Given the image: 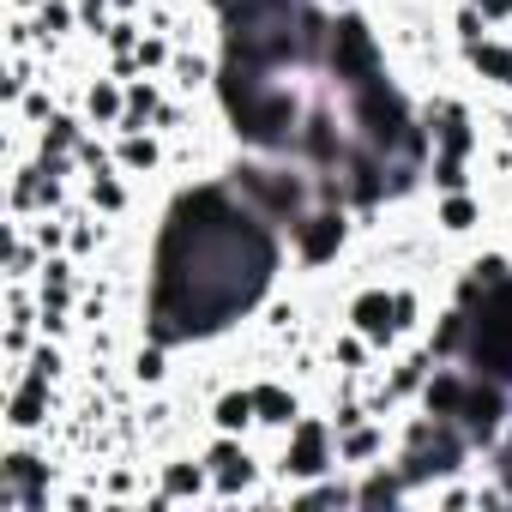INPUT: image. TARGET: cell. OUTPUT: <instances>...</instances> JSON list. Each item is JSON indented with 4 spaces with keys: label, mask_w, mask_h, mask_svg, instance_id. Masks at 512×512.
<instances>
[{
    "label": "cell",
    "mask_w": 512,
    "mask_h": 512,
    "mask_svg": "<svg viewBox=\"0 0 512 512\" xmlns=\"http://www.w3.org/2000/svg\"><path fill=\"white\" fill-rule=\"evenodd\" d=\"M326 85L332 91H362L374 79L392 73V49H386V31L368 7H338L332 13V37H326Z\"/></svg>",
    "instance_id": "cell-1"
},
{
    "label": "cell",
    "mask_w": 512,
    "mask_h": 512,
    "mask_svg": "<svg viewBox=\"0 0 512 512\" xmlns=\"http://www.w3.org/2000/svg\"><path fill=\"white\" fill-rule=\"evenodd\" d=\"M284 241H290V266H296L302 278H326L332 266L350 260V247L362 241V217H356L350 205L314 199V205L284 229Z\"/></svg>",
    "instance_id": "cell-2"
},
{
    "label": "cell",
    "mask_w": 512,
    "mask_h": 512,
    "mask_svg": "<svg viewBox=\"0 0 512 512\" xmlns=\"http://www.w3.org/2000/svg\"><path fill=\"white\" fill-rule=\"evenodd\" d=\"M266 452H272V476L290 482V488H302V482H320V476L338 470V428H332V416L314 404V410H308L290 434H278Z\"/></svg>",
    "instance_id": "cell-3"
},
{
    "label": "cell",
    "mask_w": 512,
    "mask_h": 512,
    "mask_svg": "<svg viewBox=\"0 0 512 512\" xmlns=\"http://www.w3.org/2000/svg\"><path fill=\"white\" fill-rule=\"evenodd\" d=\"M464 368L512 386V284L482 290V302L470 308V350H464Z\"/></svg>",
    "instance_id": "cell-4"
},
{
    "label": "cell",
    "mask_w": 512,
    "mask_h": 512,
    "mask_svg": "<svg viewBox=\"0 0 512 512\" xmlns=\"http://www.w3.org/2000/svg\"><path fill=\"white\" fill-rule=\"evenodd\" d=\"M253 410H260V440L272 446L278 434H290V428L314 410V398H308V386H296L290 374H253Z\"/></svg>",
    "instance_id": "cell-5"
},
{
    "label": "cell",
    "mask_w": 512,
    "mask_h": 512,
    "mask_svg": "<svg viewBox=\"0 0 512 512\" xmlns=\"http://www.w3.org/2000/svg\"><path fill=\"white\" fill-rule=\"evenodd\" d=\"M428 223L440 241H476L494 223V199L482 187H458V193H428Z\"/></svg>",
    "instance_id": "cell-6"
},
{
    "label": "cell",
    "mask_w": 512,
    "mask_h": 512,
    "mask_svg": "<svg viewBox=\"0 0 512 512\" xmlns=\"http://www.w3.org/2000/svg\"><path fill=\"white\" fill-rule=\"evenodd\" d=\"M458 73L470 91H488V97H512V31H488L482 43L458 49Z\"/></svg>",
    "instance_id": "cell-7"
},
{
    "label": "cell",
    "mask_w": 512,
    "mask_h": 512,
    "mask_svg": "<svg viewBox=\"0 0 512 512\" xmlns=\"http://www.w3.org/2000/svg\"><path fill=\"white\" fill-rule=\"evenodd\" d=\"M79 199H85L91 211H103V217L127 223V217L139 211V181H133L121 163H97V169H85V175H79Z\"/></svg>",
    "instance_id": "cell-8"
},
{
    "label": "cell",
    "mask_w": 512,
    "mask_h": 512,
    "mask_svg": "<svg viewBox=\"0 0 512 512\" xmlns=\"http://www.w3.org/2000/svg\"><path fill=\"white\" fill-rule=\"evenodd\" d=\"M398 446V422L392 416H362L356 428H338V470H368L380 458H392Z\"/></svg>",
    "instance_id": "cell-9"
},
{
    "label": "cell",
    "mask_w": 512,
    "mask_h": 512,
    "mask_svg": "<svg viewBox=\"0 0 512 512\" xmlns=\"http://www.w3.org/2000/svg\"><path fill=\"white\" fill-rule=\"evenodd\" d=\"M205 428L260 440V410H253V380H223V386L205 398Z\"/></svg>",
    "instance_id": "cell-10"
},
{
    "label": "cell",
    "mask_w": 512,
    "mask_h": 512,
    "mask_svg": "<svg viewBox=\"0 0 512 512\" xmlns=\"http://www.w3.org/2000/svg\"><path fill=\"white\" fill-rule=\"evenodd\" d=\"M109 145H115V163H121L133 181H157V175H169V139H163L157 127L109 133Z\"/></svg>",
    "instance_id": "cell-11"
},
{
    "label": "cell",
    "mask_w": 512,
    "mask_h": 512,
    "mask_svg": "<svg viewBox=\"0 0 512 512\" xmlns=\"http://www.w3.org/2000/svg\"><path fill=\"white\" fill-rule=\"evenodd\" d=\"M79 115L97 127V133H115L127 121V79H115L109 67H97L85 85H79Z\"/></svg>",
    "instance_id": "cell-12"
},
{
    "label": "cell",
    "mask_w": 512,
    "mask_h": 512,
    "mask_svg": "<svg viewBox=\"0 0 512 512\" xmlns=\"http://www.w3.org/2000/svg\"><path fill=\"white\" fill-rule=\"evenodd\" d=\"M169 61H175V37L169 31H145L139 37V73H169Z\"/></svg>",
    "instance_id": "cell-13"
},
{
    "label": "cell",
    "mask_w": 512,
    "mask_h": 512,
    "mask_svg": "<svg viewBox=\"0 0 512 512\" xmlns=\"http://www.w3.org/2000/svg\"><path fill=\"white\" fill-rule=\"evenodd\" d=\"M500 241H506V247H512V205H506V211H500Z\"/></svg>",
    "instance_id": "cell-14"
},
{
    "label": "cell",
    "mask_w": 512,
    "mask_h": 512,
    "mask_svg": "<svg viewBox=\"0 0 512 512\" xmlns=\"http://www.w3.org/2000/svg\"><path fill=\"white\" fill-rule=\"evenodd\" d=\"M326 7H332V13H338V7H368V0H326Z\"/></svg>",
    "instance_id": "cell-15"
}]
</instances>
